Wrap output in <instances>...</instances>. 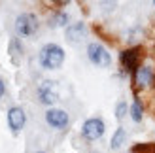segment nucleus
<instances>
[{"label": "nucleus", "instance_id": "1a4fd4ad", "mask_svg": "<svg viewBox=\"0 0 155 153\" xmlns=\"http://www.w3.org/2000/svg\"><path fill=\"white\" fill-rule=\"evenodd\" d=\"M153 80H155V72H153V68L148 66V64L140 66L134 72V81H136L138 87H150L153 83Z\"/></svg>", "mask_w": 155, "mask_h": 153}, {"label": "nucleus", "instance_id": "4468645a", "mask_svg": "<svg viewBox=\"0 0 155 153\" xmlns=\"http://www.w3.org/2000/svg\"><path fill=\"white\" fill-rule=\"evenodd\" d=\"M10 53H12V57H13V60H17V57L23 53V47H21V44H19V40L17 38H13V40L10 42Z\"/></svg>", "mask_w": 155, "mask_h": 153}, {"label": "nucleus", "instance_id": "0eeeda50", "mask_svg": "<svg viewBox=\"0 0 155 153\" xmlns=\"http://www.w3.org/2000/svg\"><path fill=\"white\" fill-rule=\"evenodd\" d=\"M45 121L48 125L53 129H64L68 125V113L64 110H59V108H51L45 112Z\"/></svg>", "mask_w": 155, "mask_h": 153}, {"label": "nucleus", "instance_id": "f03ea898", "mask_svg": "<svg viewBox=\"0 0 155 153\" xmlns=\"http://www.w3.org/2000/svg\"><path fill=\"white\" fill-rule=\"evenodd\" d=\"M87 57L93 64H97L100 68H108L112 64V57H110V53H108V49L98 42H93V44L87 45Z\"/></svg>", "mask_w": 155, "mask_h": 153}, {"label": "nucleus", "instance_id": "7ed1b4c3", "mask_svg": "<svg viewBox=\"0 0 155 153\" xmlns=\"http://www.w3.org/2000/svg\"><path fill=\"white\" fill-rule=\"evenodd\" d=\"M15 30L21 36H32L38 30V19L34 13H21L15 19Z\"/></svg>", "mask_w": 155, "mask_h": 153}, {"label": "nucleus", "instance_id": "20e7f679", "mask_svg": "<svg viewBox=\"0 0 155 153\" xmlns=\"http://www.w3.org/2000/svg\"><path fill=\"white\" fill-rule=\"evenodd\" d=\"M104 121L102 119H98V117H93V119H87L83 123L81 127V134H83V138L85 140H98V138H102V134H104Z\"/></svg>", "mask_w": 155, "mask_h": 153}, {"label": "nucleus", "instance_id": "ddd939ff", "mask_svg": "<svg viewBox=\"0 0 155 153\" xmlns=\"http://www.w3.org/2000/svg\"><path fill=\"white\" fill-rule=\"evenodd\" d=\"M68 23V13H64V11H59V13H55L53 15V19H51V23L49 25L51 27H64Z\"/></svg>", "mask_w": 155, "mask_h": 153}, {"label": "nucleus", "instance_id": "f8f14e48", "mask_svg": "<svg viewBox=\"0 0 155 153\" xmlns=\"http://www.w3.org/2000/svg\"><path fill=\"white\" fill-rule=\"evenodd\" d=\"M142 113H144L142 104H140V100L136 98V100H134L133 104H130V117H133V119L136 121V123H138V121H142Z\"/></svg>", "mask_w": 155, "mask_h": 153}, {"label": "nucleus", "instance_id": "9b49d317", "mask_svg": "<svg viewBox=\"0 0 155 153\" xmlns=\"http://www.w3.org/2000/svg\"><path fill=\"white\" fill-rule=\"evenodd\" d=\"M125 140H127V132H125V129L123 127H119V129H115V132H114V136H112V149H119L123 144H125Z\"/></svg>", "mask_w": 155, "mask_h": 153}, {"label": "nucleus", "instance_id": "2eb2a0df", "mask_svg": "<svg viewBox=\"0 0 155 153\" xmlns=\"http://www.w3.org/2000/svg\"><path fill=\"white\" fill-rule=\"evenodd\" d=\"M127 116V104L125 102H119L117 106H115V117L117 119H123Z\"/></svg>", "mask_w": 155, "mask_h": 153}, {"label": "nucleus", "instance_id": "6e6552de", "mask_svg": "<svg viewBox=\"0 0 155 153\" xmlns=\"http://www.w3.org/2000/svg\"><path fill=\"white\" fill-rule=\"evenodd\" d=\"M25 112H23V108H19V106H13V108L8 110V125H10V129L13 132H19L23 127H25Z\"/></svg>", "mask_w": 155, "mask_h": 153}, {"label": "nucleus", "instance_id": "9d476101", "mask_svg": "<svg viewBox=\"0 0 155 153\" xmlns=\"http://www.w3.org/2000/svg\"><path fill=\"white\" fill-rule=\"evenodd\" d=\"M85 32H87V28H85L83 23H72V25L66 28V40L70 44H78V42H81Z\"/></svg>", "mask_w": 155, "mask_h": 153}, {"label": "nucleus", "instance_id": "f257e3e1", "mask_svg": "<svg viewBox=\"0 0 155 153\" xmlns=\"http://www.w3.org/2000/svg\"><path fill=\"white\" fill-rule=\"evenodd\" d=\"M40 64L45 70H55L64 63V49L57 44H45L40 49Z\"/></svg>", "mask_w": 155, "mask_h": 153}, {"label": "nucleus", "instance_id": "a211bd4d", "mask_svg": "<svg viewBox=\"0 0 155 153\" xmlns=\"http://www.w3.org/2000/svg\"><path fill=\"white\" fill-rule=\"evenodd\" d=\"M153 4H155V2H153Z\"/></svg>", "mask_w": 155, "mask_h": 153}, {"label": "nucleus", "instance_id": "39448f33", "mask_svg": "<svg viewBox=\"0 0 155 153\" xmlns=\"http://www.w3.org/2000/svg\"><path fill=\"white\" fill-rule=\"evenodd\" d=\"M38 98H40L42 104H53L59 98V91H57V83L45 80L40 83L38 87Z\"/></svg>", "mask_w": 155, "mask_h": 153}, {"label": "nucleus", "instance_id": "423d86ee", "mask_svg": "<svg viewBox=\"0 0 155 153\" xmlns=\"http://www.w3.org/2000/svg\"><path fill=\"white\" fill-rule=\"evenodd\" d=\"M140 57H142V49L140 47H130L127 51H123L121 53V64L125 70L129 72H136L138 68V63H140Z\"/></svg>", "mask_w": 155, "mask_h": 153}, {"label": "nucleus", "instance_id": "dca6fc26", "mask_svg": "<svg viewBox=\"0 0 155 153\" xmlns=\"http://www.w3.org/2000/svg\"><path fill=\"white\" fill-rule=\"evenodd\" d=\"M6 93V85H4V81L0 80V98H2V95Z\"/></svg>", "mask_w": 155, "mask_h": 153}, {"label": "nucleus", "instance_id": "f3484780", "mask_svg": "<svg viewBox=\"0 0 155 153\" xmlns=\"http://www.w3.org/2000/svg\"><path fill=\"white\" fill-rule=\"evenodd\" d=\"M36 153H45V151H36Z\"/></svg>", "mask_w": 155, "mask_h": 153}]
</instances>
